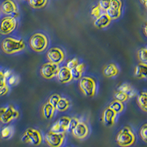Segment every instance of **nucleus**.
I'll return each mask as SVG.
<instances>
[{"mask_svg":"<svg viewBox=\"0 0 147 147\" xmlns=\"http://www.w3.org/2000/svg\"><path fill=\"white\" fill-rule=\"evenodd\" d=\"M47 57L49 63L59 65L65 59V54L61 49L52 47L47 51Z\"/></svg>","mask_w":147,"mask_h":147,"instance_id":"1a4fd4ad","label":"nucleus"},{"mask_svg":"<svg viewBox=\"0 0 147 147\" xmlns=\"http://www.w3.org/2000/svg\"><path fill=\"white\" fill-rule=\"evenodd\" d=\"M1 49L7 55L18 53L25 49V43L22 39H16L8 37L2 40Z\"/></svg>","mask_w":147,"mask_h":147,"instance_id":"f257e3e1","label":"nucleus"},{"mask_svg":"<svg viewBox=\"0 0 147 147\" xmlns=\"http://www.w3.org/2000/svg\"><path fill=\"white\" fill-rule=\"evenodd\" d=\"M147 50L146 48L140 49L138 52V58L140 60V63L146 64L147 63Z\"/></svg>","mask_w":147,"mask_h":147,"instance_id":"bb28decb","label":"nucleus"},{"mask_svg":"<svg viewBox=\"0 0 147 147\" xmlns=\"http://www.w3.org/2000/svg\"><path fill=\"white\" fill-rule=\"evenodd\" d=\"M19 115V113L13 106L9 105L0 107V122L3 124H9L15 120Z\"/></svg>","mask_w":147,"mask_h":147,"instance_id":"423d86ee","label":"nucleus"},{"mask_svg":"<svg viewBox=\"0 0 147 147\" xmlns=\"http://www.w3.org/2000/svg\"><path fill=\"white\" fill-rule=\"evenodd\" d=\"M110 22H111L110 18L105 13L101 14L99 17L96 18V19L94 22V25L96 28L102 29L107 27L110 24Z\"/></svg>","mask_w":147,"mask_h":147,"instance_id":"2eb2a0df","label":"nucleus"},{"mask_svg":"<svg viewBox=\"0 0 147 147\" xmlns=\"http://www.w3.org/2000/svg\"><path fill=\"white\" fill-rule=\"evenodd\" d=\"M90 13H91L92 16L95 17V18H97V17H99V16L101 15V9L99 8V7L98 5L96 6H94V7H92L91 10H90Z\"/></svg>","mask_w":147,"mask_h":147,"instance_id":"e433bc0d","label":"nucleus"},{"mask_svg":"<svg viewBox=\"0 0 147 147\" xmlns=\"http://www.w3.org/2000/svg\"><path fill=\"white\" fill-rule=\"evenodd\" d=\"M121 7L122 2L121 0H110V8L121 10Z\"/></svg>","mask_w":147,"mask_h":147,"instance_id":"c85d7f7f","label":"nucleus"},{"mask_svg":"<svg viewBox=\"0 0 147 147\" xmlns=\"http://www.w3.org/2000/svg\"><path fill=\"white\" fill-rule=\"evenodd\" d=\"M18 77L15 75V74H12L8 79H7V84L10 85H15L18 84Z\"/></svg>","mask_w":147,"mask_h":147,"instance_id":"c9c22d12","label":"nucleus"},{"mask_svg":"<svg viewBox=\"0 0 147 147\" xmlns=\"http://www.w3.org/2000/svg\"><path fill=\"white\" fill-rule=\"evenodd\" d=\"M143 30H144V33L145 36H146L147 35V32H146V30H147V27H146V23H144V26H143Z\"/></svg>","mask_w":147,"mask_h":147,"instance_id":"a19ab883","label":"nucleus"},{"mask_svg":"<svg viewBox=\"0 0 147 147\" xmlns=\"http://www.w3.org/2000/svg\"><path fill=\"white\" fill-rule=\"evenodd\" d=\"M136 94V92L133 90V89L131 88V90L127 93V96H128V98H132L133 96H135Z\"/></svg>","mask_w":147,"mask_h":147,"instance_id":"ea45409f","label":"nucleus"},{"mask_svg":"<svg viewBox=\"0 0 147 147\" xmlns=\"http://www.w3.org/2000/svg\"><path fill=\"white\" fill-rule=\"evenodd\" d=\"M110 0H99L98 6L101 9V10L105 12L107 9L110 8Z\"/></svg>","mask_w":147,"mask_h":147,"instance_id":"c756f323","label":"nucleus"},{"mask_svg":"<svg viewBox=\"0 0 147 147\" xmlns=\"http://www.w3.org/2000/svg\"><path fill=\"white\" fill-rule=\"evenodd\" d=\"M29 5L34 9H40L47 5L48 0H29Z\"/></svg>","mask_w":147,"mask_h":147,"instance_id":"393cba45","label":"nucleus"},{"mask_svg":"<svg viewBox=\"0 0 147 147\" xmlns=\"http://www.w3.org/2000/svg\"><path fill=\"white\" fill-rule=\"evenodd\" d=\"M140 2L144 5V6L145 7H147V0H140Z\"/></svg>","mask_w":147,"mask_h":147,"instance_id":"79ce46f5","label":"nucleus"},{"mask_svg":"<svg viewBox=\"0 0 147 147\" xmlns=\"http://www.w3.org/2000/svg\"><path fill=\"white\" fill-rule=\"evenodd\" d=\"M70 119L71 118L68 117V116H63V117L60 118V119L56 121L57 122V124H58L60 132L65 133L66 132H68V130H69Z\"/></svg>","mask_w":147,"mask_h":147,"instance_id":"6ab92c4d","label":"nucleus"},{"mask_svg":"<svg viewBox=\"0 0 147 147\" xmlns=\"http://www.w3.org/2000/svg\"><path fill=\"white\" fill-rule=\"evenodd\" d=\"M115 140L120 146L129 147L136 143V138L130 127H124L117 134Z\"/></svg>","mask_w":147,"mask_h":147,"instance_id":"f03ea898","label":"nucleus"},{"mask_svg":"<svg viewBox=\"0 0 147 147\" xmlns=\"http://www.w3.org/2000/svg\"><path fill=\"white\" fill-rule=\"evenodd\" d=\"M59 70V65L52 63H47L41 66L40 69V74L44 78L47 80H51L57 75V73Z\"/></svg>","mask_w":147,"mask_h":147,"instance_id":"9b49d317","label":"nucleus"},{"mask_svg":"<svg viewBox=\"0 0 147 147\" xmlns=\"http://www.w3.org/2000/svg\"><path fill=\"white\" fill-rule=\"evenodd\" d=\"M114 97H115V100L119 101V102H124L129 99L128 96H127V94L126 93H124V92H121V91H117L114 95Z\"/></svg>","mask_w":147,"mask_h":147,"instance_id":"cd10ccee","label":"nucleus"},{"mask_svg":"<svg viewBox=\"0 0 147 147\" xmlns=\"http://www.w3.org/2000/svg\"><path fill=\"white\" fill-rule=\"evenodd\" d=\"M119 69L117 66L113 63L108 64L105 67V69L103 70V74L105 77H107V78H110V77H113L117 76L119 74Z\"/></svg>","mask_w":147,"mask_h":147,"instance_id":"dca6fc26","label":"nucleus"},{"mask_svg":"<svg viewBox=\"0 0 147 147\" xmlns=\"http://www.w3.org/2000/svg\"><path fill=\"white\" fill-rule=\"evenodd\" d=\"M146 97L147 94L146 92L143 91L141 92L137 98V102L138 104L139 107L143 111L146 112L147 111V107H146Z\"/></svg>","mask_w":147,"mask_h":147,"instance_id":"4be33fe9","label":"nucleus"},{"mask_svg":"<svg viewBox=\"0 0 147 147\" xmlns=\"http://www.w3.org/2000/svg\"><path fill=\"white\" fill-rule=\"evenodd\" d=\"M105 13L110 18V20H115V19H118L121 16V10L108 8L105 11Z\"/></svg>","mask_w":147,"mask_h":147,"instance_id":"a878e982","label":"nucleus"},{"mask_svg":"<svg viewBox=\"0 0 147 147\" xmlns=\"http://www.w3.org/2000/svg\"><path fill=\"white\" fill-rule=\"evenodd\" d=\"M79 64V60L77 57H74V58L69 60L68 62H67L66 65L65 66L69 69H71L73 68H74L75 66H77Z\"/></svg>","mask_w":147,"mask_h":147,"instance_id":"473e14b6","label":"nucleus"},{"mask_svg":"<svg viewBox=\"0 0 147 147\" xmlns=\"http://www.w3.org/2000/svg\"><path fill=\"white\" fill-rule=\"evenodd\" d=\"M55 112V107L47 102L42 107V115L46 119L50 120L54 117Z\"/></svg>","mask_w":147,"mask_h":147,"instance_id":"f3484780","label":"nucleus"},{"mask_svg":"<svg viewBox=\"0 0 147 147\" xmlns=\"http://www.w3.org/2000/svg\"><path fill=\"white\" fill-rule=\"evenodd\" d=\"M84 68H85V64L79 63L77 66H75L73 69H70L72 79L76 80H80L82 78V73L84 71Z\"/></svg>","mask_w":147,"mask_h":147,"instance_id":"aec40b11","label":"nucleus"},{"mask_svg":"<svg viewBox=\"0 0 147 147\" xmlns=\"http://www.w3.org/2000/svg\"><path fill=\"white\" fill-rule=\"evenodd\" d=\"M44 140L50 147H60L65 140V133L49 131L45 135Z\"/></svg>","mask_w":147,"mask_h":147,"instance_id":"6e6552de","label":"nucleus"},{"mask_svg":"<svg viewBox=\"0 0 147 147\" xmlns=\"http://www.w3.org/2000/svg\"><path fill=\"white\" fill-rule=\"evenodd\" d=\"M1 137L3 139H10L13 135V127L11 126H6L2 129V130L0 132Z\"/></svg>","mask_w":147,"mask_h":147,"instance_id":"b1692460","label":"nucleus"},{"mask_svg":"<svg viewBox=\"0 0 147 147\" xmlns=\"http://www.w3.org/2000/svg\"><path fill=\"white\" fill-rule=\"evenodd\" d=\"M4 76H5V79H6V80H7V79H8L10 76L13 74V72H12L11 70H9V69H7V70H5V71L3 72Z\"/></svg>","mask_w":147,"mask_h":147,"instance_id":"58836bf2","label":"nucleus"},{"mask_svg":"<svg viewBox=\"0 0 147 147\" xmlns=\"http://www.w3.org/2000/svg\"><path fill=\"white\" fill-rule=\"evenodd\" d=\"M147 74V65L145 63H140L138 64L135 69L134 75L138 79H146Z\"/></svg>","mask_w":147,"mask_h":147,"instance_id":"a211bd4d","label":"nucleus"},{"mask_svg":"<svg viewBox=\"0 0 147 147\" xmlns=\"http://www.w3.org/2000/svg\"><path fill=\"white\" fill-rule=\"evenodd\" d=\"M80 122V120L79 119L76 117H73L71 118L70 119V121H69V132H71L75 128L76 126L78 124V123Z\"/></svg>","mask_w":147,"mask_h":147,"instance_id":"2f4dec72","label":"nucleus"},{"mask_svg":"<svg viewBox=\"0 0 147 147\" xmlns=\"http://www.w3.org/2000/svg\"><path fill=\"white\" fill-rule=\"evenodd\" d=\"M17 27L16 18L10 16L2 18L0 21V33L2 35H8L13 32Z\"/></svg>","mask_w":147,"mask_h":147,"instance_id":"0eeeda50","label":"nucleus"},{"mask_svg":"<svg viewBox=\"0 0 147 147\" xmlns=\"http://www.w3.org/2000/svg\"><path fill=\"white\" fill-rule=\"evenodd\" d=\"M108 108H110V110H112L113 111H114L116 113H120L124 109V103L119 102L117 100H115L110 104Z\"/></svg>","mask_w":147,"mask_h":147,"instance_id":"5701e85b","label":"nucleus"},{"mask_svg":"<svg viewBox=\"0 0 147 147\" xmlns=\"http://www.w3.org/2000/svg\"><path fill=\"white\" fill-rule=\"evenodd\" d=\"M79 87L82 94L88 97H93L96 91V84L91 77H83L80 80Z\"/></svg>","mask_w":147,"mask_h":147,"instance_id":"20e7f679","label":"nucleus"},{"mask_svg":"<svg viewBox=\"0 0 147 147\" xmlns=\"http://www.w3.org/2000/svg\"><path fill=\"white\" fill-rule=\"evenodd\" d=\"M8 91H9V88L7 85H4V86H1V87H0V96H1L7 95Z\"/></svg>","mask_w":147,"mask_h":147,"instance_id":"4c0bfd02","label":"nucleus"},{"mask_svg":"<svg viewBox=\"0 0 147 147\" xmlns=\"http://www.w3.org/2000/svg\"><path fill=\"white\" fill-rule=\"evenodd\" d=\"M0 12L10 16L16 17L18 15V7L13 0H5L0 6Z\"/></svg>","mask_w":147,"mask_h":147,"instance_id":"9d476101","label":"nucleus"},{"mask_svg":"<svg viewBox=\"0 0 147 147\" xmlns=\"http://www.w3.org/2000/svg\"><path fill=\"white\" fill-rule=\"evenodd\" d=\"M74 137L77 139H85L88 136L89 129L88 125L82 121H80L76 127L71 131Z\"/></svg>","mask_w":147,"mask_h":147,"instance_id":"f8f14e48","label":"nucleus"},{"mask_svg":"<svg viewBox=\"0 0 147 147\" xmlns=\"http://www.w3.org/2000/svg\"><path fill=\"white\" fill-rule=\"evenodd\" d=\"M24 1H29V0H24Z\"/></svg>","mask_w":147,"mask_h":147,"instance_id":"37998d69","label":"nucleus"},{"mask_svg":"<svg viewBox=\"0 0 147 147\" xmlns=\"http://www.w3.org/2000/svg\"><path fill=\"white\" fill-rule=\"evenodd\" d=\"M30 47L36 52H42L47 49L48 47V38L44 34L35 33L32 35L29 40Z\"/></svg>","mask_w":147,"mask_h":147,"instance_id":"7ed1b4c3","label":"nucleus"},{"mask_svg":"<svg viewBox=\"0 0 147 147\" xmlns=\"http://www.w3.org/2000/svg\"><path fill=\"white\" fill-rule=\"evenodd\" d=\"M116 116H117V113L107 107L104 110L101 120L106 127H112L115 124Z\"/></svg>","mask_w":147,"mask_h":147,"instance_id":"ddd939ff","label":"nucleus"},{"mask_svg":"<svg viewBox=\"0 0 147 147\" xmlns=\"http://www.w3.org/2000/svg\"><path fill=\"white\" fill-rule=\"evenodd\" d=\"M146 131H147V124H145L141 127L140 129V136L144 142L147 141V136H146Z\"/></svg>","mask_w":147,"mask_h":147,"instance_id":"72a5a7b5","label":"nucleus"},{"mask_svg":"<svg viewBox=\"0 0 147 147\" xmlns=\"http://www.w3.org/2000/svg\"><path fill=\"white\" fill-rule=\"evenodd\" d=\"M56 76H57V80L62 84L69 83L73 80L70 69H68L66 66L59 68V70Z\"/></svg>","mask_w":147,"mask_h":147,"instance_id":"4468645a","label":"nucleus"},{"mask_svg":"<svg viewBox=\"0 0 147 147\" xmlns=\"http://www.w3.org/2000/svg\"><path fill=\"white\" fill-rule=\"evenodd\" d=\"M131 90V86L129 83H122L118 87V91L124 92L127 94L129 90Z\"/></svg>","mask_w":147,"mask_h":147,"instance_id":"f704fd0d","label":"nucleus"},{"mask_svg":"<svg viewBox=\"0 0 147 147\" xmlns=\"http://www.w3.org/2000/svg\"><path fill=\"white\" fill-rule=\"evenodd\" d=\"M60 98H61V97H60V96L59 95V94H52V95L49 97L48 102L50 104V105H52L53 107H56V105H57V102H58L59 100H60Z\"/></svg>","mask_w":147,"mask_h":147,"instance_id":"7c9ffc66","label":"nucleus"},{"mask_svg":"<svg viewBox=\"0 0 147 147\" xmlns=\"http://www.w3.org/2000/svg\"><path fill=\"white\" fill-rule=\"evenodd\" d=\"M22 141L25 144H30L33 146H39L42 143L43 138L41 133L38 129L28 128L22 135Z\"/></svg>","mask_w":147,"mask_h":147,"instance_id":"39448f33","label":"nucleus"},{"mask_svg":"<svg viewBox=\"0 0 147 147\" xmlns=\"http://www.w3.org/2000/svg\"><path fill=\"white\" fill-rule=\"evenodd\" d=\"M70 107V102L66 98H60L57 105L55 107V110H57L60 112H64Z\"/></svg>","mask_w":147,"mask_h":147,"instance_id":"412c9836","label":"nucleus"}]
</instances>
